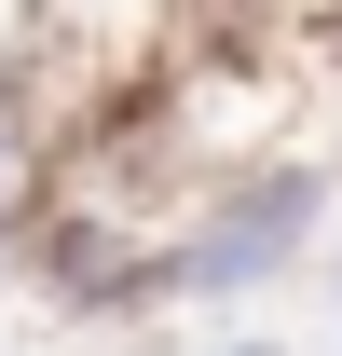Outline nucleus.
<instances>
[{"label":"nucleus","instance_id":"obj_1","mask_svg":"<svg viewBox=\"0 0 342 356\" xmlns=\"http://www.w3.org/2000/svg\"><path fill=\"white\" fill-rule=\"evenodd\" d=\"M315 233H329V151H247L192 178L165 220V315H219L315 274Z\"/></svg>","mask_w":342,"mask_h":356},{"label":"nucleus","instance_id":"obj_2","mask_svg":"<svg viewBox=\"0 0 342 356\" xmlns=\"http://www.w3.org/2000/svg\"><path fill=\"white\" fill-rule=\"evenodd\" d=\"M206 356H274V343H206Z\"/></svg>","mask_w":342,"mask_h":356},{"label":"nucleus","instance_id":"obj_3","mask_svg":"<svg viewBox=\"0 0 342 356\" xmlns=\"http://www.w3.org/2000/svg\"><path fill=\"white\" fill-rule=\"evenodd\" d=\"M329 288H342V261H329Z\"/></svg>","mask_w":342,"mask_h":356}]
</instances>
